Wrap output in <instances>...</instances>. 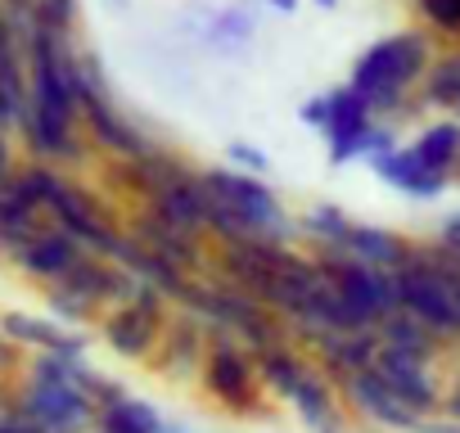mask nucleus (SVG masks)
Returning a JSON list of instances; mask_svg holds the SVG:
<instances>
[{
	"instance_id": "16",
	"label": "nucleus",
	"mask_w": 460,
	"mask_h": 433,
	"mask_svg": "<svg viewBox=\"0 0 460 433\" xmlns=\"http://www.w3.org/2000/svg\"><path fill=\"white\" fill-rule=\"evenodd\" d=\"M321 352H325V366L348 379V375H361V370L375 366L379 339H375V330H370V334H334V339L321 343Z\"/></svg>"
},
{
	"instance_id": "20",
	"label": "nucleus",
	"mask_w": 460,
	"mask_h": 433,
	"mask_svg": "<svg viewBox=\"0 0 460 433\" xmlns=\"http://www.w3.org/2000/svg\"><path fill=\"white\" fill-rule=\"evenodd\" d=\"M203 357H208V343H203V325L194 321H176L172 334H167V370L172 375H190V370H203Z\"/></svg>"
},
{
	"instance_id": "9",
	"label": "nucleus",
	"mask_w": 460,
	"mask_h": 433,
	"mask_svg": "<svg viewBox=\"0 0 460 433\" xmlns=\"http://www.w3.org/2000/svg\"><path fill=\"white\" fill-rule=\"evenodd\" d=\"M330 154L334 163L370 149V145H384V136L370 127V104L357 95V91H334L330 95Z\"/></svg>"
},
{
	"instance_id": "1",
	"label": "nucleus",
	"mask_w": 460,
	"mask_h": 433,
	"mask_svg": "<svg viewBox=\"0 0 460 433\" xmlns=\"http://www.w3.org/2000/svg\"><path fill=\"white\" fill-rule=\"evenodd\" d=\"M456 280L460 271L451 262H402L393 271L397 307L415 316L429 334L451 339L460 334V307H456Z\"/></svg>"
},
{
	"instance_id": "29",
	"label": "nucleus",
	"mask_w": 460,
	"mask_h": 433,
	"mask_svg": "<svg viewBox=\"0 0 460 433\" xmlns=\"http://www.w3.org/2000/svg\"><path fill=\"white\" fill-rule=\"evenodd\" d=\"M230 154H235V163H249V167H258V172L267 167V163H262V154H253V149H244V145H235Z\"/></svg>"
},
{
	"instance_id": "22",
	"label": "nucleus",
	"mask_w": 460,
	"mask_h": 433,
	"mask_svg": "<svg viewBox=\"0 0 460 433\" xmlns=\"http://www.w3.org/2000/svg\"><path fill=\"white\" fill-rule=\"evenodd\" d=\"M456 154H460V127H451V122H438L415 140V158L429 172H447L456 163Z\"/></svg>"
},
{
	"instance_id": "10",
	"label": "nucleus",
	"mask_w": 460,
	"mask_h": 433,
	"mask_svg": "<svg viewBox=\"0 0 460 433\" xmlns=\"http://www.w3.org/2000/svg\"><path fill=\"white\" fill-rule=\"evenodd\" d=\"M343 388H348V402H352L366 420H375V424H384V429H420V424H424L411 406H402V402H397V393H393L375 370L348 375V379H343Z\"/></svg>"
},
{
	"instance_id": "27",
	"label": "nucleus",
	"mask_w": 460,
	"mask_h": 433,
	"mask_svg": "<svg viewBox=\"0 0 460 433\" xmlns=\"http://www.w3.org/2000/svg\"><path fill=\"white\" fill-rule=\"evenodd\" d=\"M0 433H46L37 420H28L23 411H10V415H0Z\"/></svg>"
},
{
	"instance_id": "26",
	"label": "nucleus",
	"mask_w": 460,
	"mask_h": 433,
	"mask_svg": "<svg viewBox=\"0 0 460 433\" xmlns=\"http://www.w3.org/2000/svg\"><path fill=\"white\" fill-rule=\"evenodd\" d=\"M420 10L438 23V28H460V0H420Z\"/></svg>"
},
{
	"instance_id": "2",
	"label": "nucleus",
	"mask_w": 460,
	"mask_h": 433,
	"mask_svg": "<svg viewBox=\"0 0 460 433\" xmlns=\"http://www.w3.org/2000/svg\"><path fill=\"white\" fill-rule=\"evenodd\" d=\"M424 41L415 32H402V37H388L379 46H370L357 68H352V91L370 104V113H388V104L402 100V91L424 73Z\"/></svg>"
},
{
	"instance_id": "14",
	"label": "nucleus",
	"mask_w": 460,
	"mask_h": 433,
	"mask_svg": "<svg viewBox=\"0 0 460 433\" xmlns=\"http://www.w3.org/2000/svg\"><path fill=\"white\" fill-rule=\"evenodd\" d=\"M375 172L379 176H388L393 185H402V190H411V194H438L442 190V172H429L420 158H415V149H388V154H375Z\"/></svg>"
},
{
	"instance_id": "18",
	"label": "nucleus",
	"mask_w": 460,
	"mask_h": 433,
	"mask_svg": "<svg viewBox=\"0 0 460 433\" xmlns=\"http://www.w3.org/2000/svg\"><path fill=\"white\" fill-rule=\"evenodd\" d=\"M23 262H28V271H37V276H68V271L82 262V249H77L73 235H41V240L28 244Z\"/></svg>"
},
{
	"instance_id": "3",
	"label": "nucleus",
	"mask_w": 460,
	"mask_h": 433,
	"mask_svg": "<svg viewBox=\"0 0 460 433\" xmlns=\"http://www.w3.org/2000/svg\"><path fill=\"white\" fill-rule=\"evenodd\" d=\"M203 190L240 216V222L253 231V240H276L285 231V212L276 203V194L253 181V176H235V172H208L203 176Z\"/></svg>"
},
{
	"instance_id": "11",
	"label": "nucleus",
	"mask_w": 460,
	"mask_h": 433,
	"mask_svg": "<svg viewBox=\"0 0 460 433\" xmlns=\"http://www.w3.org/2000/svg\"><path fill=\"white\" fill-rule=\"evenodd\" d=\"M154 216L167 222V226H176V231H190V235L199 226H208V190H203V181H185V185H172V190L154 194Z\"/></svg>"
},
{
	"instance_id": "33",
	"label": "nucleus",
	"mask_w": 460,
	"mask_h": 433,
	"mask_svg": "<svg viewBox=\"0 0 460 433\" xmlns=\"http://www.w3.org/2000/svg\"><path fill=\"white\" fill-rule=\"evenodd\" d=\"M456 109H460V104H456Z\"/></svg>"
},
{
	"instance_id": "21",
	"label": "nucleus",
	"mask_w": 460,
	"mask_h": 433,
	"mask_svg": "<svg viewBox=\"0 0 460 433\" xmlns=\"http://www.w3.org/2000/svg\"><path fill=\"white\" fill-rule=\"evenodd\" d=\"M258 375H262L267 388H276L280 397H294V388H298V379L307 375V366H303V357H298L294 348L276 343V348L258 352Z\"/></svg>"
},
{
	"instance_id": "6",
	"label": "nucleus",
	"mask_w": 460,
	"mask_h": 433,
	"mask_svg": "<svg viewBox=\"0 0 460 433\" xmlns=\"http://www.w3.org/2000/svg\"><path fill=\"white\" fill-rule=\"evenodd\" d=\"M321 271L334 280V289L343 294V303H348L352 312H361L375 330H379L384 316L397 312L393 276H384V271H375V267H361V262H325Z\"/></svg>"
},
{
	"instance_id": "28",
	"label": "nucleus",
	"mask_w": 460,
	"mask_h": 433,
	"mask_svg": "<svg viewBox=\"0 0 460 433\" xmlns=\"http://www.w3.org/2000/svg\"><path fill=\"white\" fill-rule=\"evenodd\" d=\"M303 118L316 122V127H330V95H325V100H312V104L303 109Z\"/></svg>"
},
{
	"instance_id": "32",
	"label": "nucleus",
	"mask_w": 460,
	"mask_h": 433,
	"mask_svg": "<svg viewBox=\"0 0 460 433\" xmlns=\"http://www.w3.org/2000/svg\"><path fill=\"white\" fill-rule=\"evenodd\" d=\"M321 5H334V0H321Z\"/></svg>"
},
{
	"instance_id": "17",
	"label": "nucleus",
	"mask_w": 460,
	"mask_h": 433,
	"mask_svg": "<svg viewBox=\"0 0 460 433\" xmlns=\"http://www.w3.org/2000/svg\"><path fill=\"white\" fill-rule=\"evenodd\" d=\"M379 343H384V348H397V352H411V357H420V361H429V357L438 352V334H429V330H424L415 316H406L402 307L379 321Z\"/></svg>"
},
{
	"instance_id": "12",
	"label": "nucleus",
	"mask_w": 460,
	"mask_h": 433,
	"mask_svg": "<svg viewBox=\"0 0 460 433\" xmlns=\"http://www.w3.org/2000/svg\"><path fill=\"white\" fill-rule=\"evenodd\" d=\"M289 402L298 406V415H303V424H307L312 433H343V415H339V406H334V397H330V384H325L316 370H307V375L298 379V388H294Z\"/></svg>"
},
{
	"instance_id": "19",
	"label": "nucleus",
	"mask_w": 460,
	"mask_h": 433,
	"mask_svg": "<svg viewBox=\"0 0 460 433\" xmlns=\"http://www.w3.org/2000/svg\"><path fill=\"white\" fill-rule=\"evenodd\" d=\"M140 240H145L149 253H158V258L172 262V267H194V262H199L194 235H190V231H176V226H167V222H158V216H149V222L140 226Z\"/></svg>"
},
{
	"instance_id": "24",
	"label": "nucleus",
	"mask_w": 460,
	"mask_h": 433,
	"mask_svg": "<svg viewBox=\"0 0 460 433\" xmlns=\"http://www.w3.org/2000/svg\"><path fill=\"white\" fill-rule=\"evenodd\" d=\"M307 231L321 235V240H330V244H343L348 231H352V222H348L343 212H334V208H316V212H312V222H307Z\"/></svg>"
},
{
	"instance_id": "30",
	"label": "nucleus",
	"mask_w": 460,
	"mask_h": 433,
	"mask_svg": "<svg viewBox=\"0 0 460 433\" xmlns=\"http://www.w3.org/2000/svg\"><path fill=\"white\" fill-rule=\"evenodd\" d=\"M447 415H451V420H456V424H460V388H456V393H451V397H447Z\"/></svg>"
},
{
	"instance_id": "25",
	"label": "nucleus",
	"mask_w": 460,
	"mask_h": 433,
	"mask_svg": "<svg viewBox=\"0 0 460 433\" xmlns=\"http://www.w3.org/2000/svg\"><path fill=\"white\" fill-rule=\"evenodd\" d=\"M37 14H41L46 32H64L73 19V0H37Z\"/></svg>"
},
{
	"instance_id": "5",
	"label": "nucleus",
	"mask_w": 460,
	"mask_h": 433,
	"mask_svg": "<svg viewBox=\"0 0 460 433\" xmlns=\"http://www.w3.org/2000/svg\"><path fill=\"white\" fill-rule=\"evenodd\" d=\"M203 388L230 406V411H253V397H258V361L235 348V343H208V357H203Z\"/></svg>"
},
{
	"instance_id": "4",
	"label": "nucleus",
	"mask_w": 460,
	"mask_h": 433,
	"mask_svg": "<svg viewBox=\"0 0 460 433\" xmlns=\"http://www.w3.org/2000/svg\"><path fill=\"white\" fill-rule=\"evenodd\" d=\"M19 411L28 420H37L46 433H82L100 415V406H95V397L86 388H77V384H41V379H32V388L23 393Z\"/></svg>"
},
{
	"instance_id": "13",
	"label": "nucleus",
	"mask_w": 460,
	"mask_h": 433,
	"mask_svg": "<svg viewBox=\"0 0 460 433\" xmlns=\"http://www.w3.org/2000/svg\"><path fill=\"white\" fill-rule=\"evenodd\" d=\"M343 249L352 253V262H361V267H402L406 262V244L393 235V231H375V226H352L348 231V240H343Z\"/></svg>"
},
{
	"instance_id": "23",
	"label": "nucleus",
	"mask_w": 460,
	"mask_h": 433,
	"mask_svg": "<svg viewBox=\"0 0 460 433\" xmlns=\"http://www.w3.org/2000/svg\"><path fill=\"white\" fill-rule=\"evenodd\" d=\"M424 95H429L433 104H460V59H447V64L429 77Z\"/></svg>"
},
{
	"instance_id": "15",
	"label": "nucleus",
	"mask_w": 460,
	"mask_h": 433,
	"mask_svg": "<svg viewBox=\"0 0 460 433\" xmlns=\"http://www.w3.org/2000/svg\"><path fill=\"white\" fill-rule=\"evenodd\" d=\"M95 433H163V415L140 397H118V402L100 406Z\"/></svg>"
},
{
	"instance_id": "7",
	"label": "nucleus",
	"mask_w": 460,
	"mask_h": 433,
	"mask_svg": "<svg viewBox=\"0 0 460 433\" xmlns=\"http://www.w3.org/2000/svg\"><path fill=\"white\" fill-rule=\"evenodd\" d=\"M163 334V303H158V289L140 285L136 298L104 325V339L118 357H145Z\"/></svg>"
},
{
	"instance_id": "8",
	"label": "nucleus",
	"mask_w": 460,
	"mask_h": 433,
	"mask_svg": "<svg viewBox=\"0 0 460 433\" xmlns=\"http://www.w3.org/2000/svg\"><path fill=\"white\" fill-rule=\"evenodd\" d=\"M393 393H397V402L402 406H411L420 420L429 415V411H438V384H433V375L424 370V361L420 357H411V352H397V348H384L379 343V352H375V366H370Z\"/></svg>"
},
{
	"instance_id": "31",
	"label": "nucleus",
	"mask_w": 460,
	"mask_h": 433,
	"mask_svg": "<svg viewBox=\"0 0 460 433\" xmlns=\"http://www.w3.org/2000/svg\"><path fill=\"white\" fill-rule=\"evenodd\" d=\"M271 5H276V10H294V5H298V0H271Z\"/></svg>"
}]
</instances>
